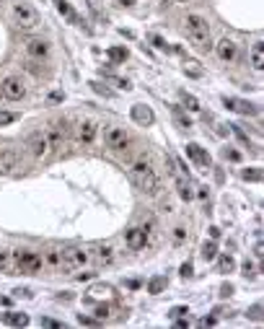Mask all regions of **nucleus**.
Here are the masks:
<instances>
[{"label": "nucleus", "mask_w": 264, "mask_h": 329, "mask_svg": "<svg viewBox=\"0 0 264 329\" xmlns=\"http://www.w3.org/2000/svg\"><path fill=\"white\" fill-rule=\"evenodd\" d=\"M130 179H132V184H135V187L143 189V192H148V195H156L158 187H161V181H158V177H156V171L150 169V156H148V153H140V156L132 161Z\"/></svg>", "instance_id": "f257e3e1"}, {"label": "nucleus", "mask_w": 264, "mask_h": 329, "mask_svg": "<svg viewBox=\"0 0 264 329\" xmlns=\"http://www.w3.org/2000/svg\"><path fill=\"white\" fill-rule=\"evenodd\" d=\"M184 29H187L189 42H192L199 52H207V50L213 47V44H210V26H207V21H205L202 16L189 13L184 18Z\"/></svg>", "instance_id": "f03ea898"}, {"label": "nucleus", "mask_w": 264, "mask_h": 329, "mask_svg": "<svg viewBox=\"0 0 264 329\" xmlns=\"http://www.w3.org/2000/svg\"><path fill=\"white\" fill-rule=\"evenodd\" d=\"M11 13H13V21L18 29L24 31H31L39 26V13H36V8H31L29 3H24V0H18V3L11 5Z\"/></svg>", "instance_id": "7ed1b4c3"}, {"label": "nucleus", "mask_w": 264, "mask_h": 329, "mask_svg": "<svg viewBox=\"0 0 264 329\" xmlns=\"http://www.w3.org/2000/svg\"><path fill=\"white\" fill-rule=\"evenodd\" d=\"M13 270H21V272H42L44 267V262L42 257L36 252H29V249H24V252H16V257H13Z\"/></svg>", "instance_id": "20e7f679"}, {"label": "nucleus", "mask_w": 264, "mask_h": 329, "mask_svg": "<svg viewBox=\"0 0 264 329\" xmlns=\"http://www.w3.org/2000/svg\"><path fill=\"white\" fill-rule=\"evenodd\" d=\"M0 88H3V96L11 99V101H21V99L26 96V83H24L21 76H8V78H3Z\"/></svg>", "instance_id": "39448f33"}, {"label": "nucleus", "mask_w": 264, "mask_h": 329, "mask_svg": "<svg viewBox=\"0 0 264 329\" xmlns=\"http://www.w3.org/2000/svg\"><path fill=\"white\" fill-rule=\"evenodd\" d=\"M86 262H88V254L83 249L70 246V249H62L60 252V267L62 270H78V267H83Z\"/></svg>", "instance_id": "423d86ee"}, {"label": "nucleus", "mask_w": 264, "mask_h": 329, "mask_svg": "<svg viewBox=\"0 0 264 329\" xmlns=\"http://www.w3.org/2000/svg\"><path fill=\"white\" fill-rule=\"evenodd\" d=\"M104 143H106V148H112V151H122V148H127V143H130V135H127L124 127H106Z\"/></svg>", "instance_id": "0eeeda50"}, {"label": "nucleus", "mask_w": 264, "mask_h": 329, "mask_svg": "<svg viewBox=\"0 0 264 329\" xmlns=\"http://www.w3.org/2000/svg\"><path fill=\"white\" fill-rule=\"evenodd\" d=\"M29 151H31V156L34 158H47L49 153H52V145H49V140H47V135L44 132H34L31 138H29Z\"/></svg>", "instance_id": "6e6552de"}, {"label": "nucleus", "mask_w": 264, "mask_h": 329, "mask_svg": "<svg viewBox=\"0 0 264 329\" xmlns=\"http://www.w3.org/2000/svg\"><path fill=\"white\" fill-rule=\"evenodd\" d=\"M16 169H21V156L16 148H3L0 151V174H13Z\"/></svg>", "instance_id": "1a4fd4ad"}, {"label": "nucleus", "mask_w": 264, "mask_h": 329, "mask_svg": "<svg viewBox=\"0 0 264 329\" xmlns=\"http://www.w3.org/2000/svg\"><path fill=\"white\" fill-rule=\"evenodd\" d=\"M96 132H98V127H96L94 120H83V122H78V127H75V138H78V143H83V145L94 143Z\"/></svg>", "instance_id": "9d476101"}, {"label": "nucleus", "mask_w": 264, "mask_h": 329, "mask_svg": "<svg viewBox=\"0 0 264 329\" xmlns=\"http://www.w3.org/2000/svg\"><path fill=\"white\" fill-rule=\"evenodd\" d=\"M215 52H217V57H220L223 62H233L236 57H239V44L225 36V39H220L215 44Z\"/></svg>", "instance_id": "9b49d317"}, {"label": "nucleus", "mask_w": 264, "mask_h": 329, "mask_svg": "<svg viewBox=\"0 0 264 329\" xmlns=\"http://www.w3.org/2000/svg\"><path fill=\"white\" fill-rule=\"evenodd\" d=\"M223 101H225V106H228L231 112H239V114H246V117H254V114H259L257 104H251V101H243V99H233V96H225Z\"/></svg>", "instance_id": "f8f14e48"}, {"label": "nucleus", "mask_w": 264, "mask_h": 329, "mask_svg": "<svg viewBox=\"0 0 264 329\" xmlns=\"http://www.w3.org/2000/svg\"><path fill=\"white\" fill-rule=\"evenodd\" d=\"M47 140H49V145H52V151L54 148H60L62 145V140H65V135H68V130H65V122H52L49 127H47Z\"/></svg>", "instance_id": "ddd939ff"}, {"label": "nucleus", "mask_w": 264, "mask_h": 329, "mask_svg": "<svg viewBox=\"0 0 264 329\" xmlns=\"http://www.w3.org/2000/svg\"><path fill=\"white\" fill-rule=\"evenodd\" d=\"M187 156L192 158L197 166H202V169L210 166V153H207L205 148H199L197 143H189V145H187Z\"/></svg>", "instance_id": "4468645a"}, {"label": "nucleus", "mask_w": 264, "mask_h": 329, "mask_svg": "<svg viewBox=\"0 0 264 329\" xmlns=\"http://www.w3.org/2000/svg\"><path fill=\"white\" fill-rule=\"evenodd\" d=\"M124 241H127V246H130V249H143L145 244H148V236H145V231L143 228H130V231L124 233Z\"/></svg>", "instance_id": "2eb2a0df"}, {"label": "nucleus", "mask_w": 264, "mask_h": 329, "mask_svg": "<svg viewBox=\"0 0 264 329\" xmlns=\"http://www.w3.org/2000/svg\"><path fill=\"white\" fill-rule=\"evenodd\" d=\"M26 52H29V57H36V60H42V57H47V52H49V44L44 42V39H29V42H26Z\"/></svg>", "instance_id": "dca6fc26"}, {"label": "nucleus", "mask_w": 264, "mask_h": 329, "mask_svg": "<svg viewBox=\"0 0 264 329\" xmlns=\"http://www.w3.org/2000/svg\"><path fill=\"white\" fill-rule=\"evenodd\" d=\"M132 120L138 122V125H153V120H156V117H153V112L148 106H143V104H135L132 106Z\"/></svg>", "instance_id": "f3484780"}, {"label": "nucleus", "mask_w": 264, "mask_h": 329, "mask_svg": "<svg viewBox=\"0 0 264 329\" xmlns=\"http://www.w3.org/2000/svg\"><path fill=\"white\" fill-rule=\"evenodd\" d=\"M94 259H96L98 264H112V262H114V246H112V244H101V246L94 252Z\"/></svg>", "instance_id": "a211bd4d"}, {"label": "nucleus", "mask_w": 264, "mask_h": 329, "mask_svg": "<svg viewBox=\"0 0 264 329\" xmlns=\"http://www.w3.org/2000/svg\"><path fill=\"white\" fill-rule=\"evenodd\" d=\"M251 68L254 70L264 68V44L262 42H257V44H254V50H251Z\"/></svg>", "instance_id": "6ab92c4d"}, {"label": "nucleus", "mask_w": 264, "mask_h": 329, "mask_svg": "<svg viewBox=\"0 0 264 329\" xmlns=\"http://www.w3.org/2000/svg\"><path fill=\"white\" fill-rule=\"evenodd\" d=\"M3 322L11 324V327H26V324H29V316L18 314V311H8V314H3Z\"/></svg>", "instance_id": "aec40b11"}, {"label": "nucleus", "mask_w": 264, "mask_h": 329, "mask_svg": "<svg viewBox=\"0 0 264 329\" xmlns=\"http://www.w3.org/2000/svg\"><path fill=\"white\" fill-rule=\"evenodd\" d=\"M176 189H179V197H181V200H187V202L194 197L192 187H189V179H184V177H176Z\"/></svg>", "instance_id": "412c9836"}, {"label": "nucleus", "mask_w": 264, "mask_h": 329, "mask_svg": "<svg viewBox=\"0 0 264 329\" xmlns=\"http://www.w3.org/2000/svg\"><path fill=\"white\" fill-rule=\"evenodd\" d=\"M54 5H57V11H60L62 16H65L68 21H72V24H78V21H80V18L75 16V11L70 8V3H68V0H54Z\"/></svg>", "instance_id": "4be33fe9"}, {"label": "nucleus", "mask_w": 264, "mask_h": 329, "mask_svg": "<svg viewBox=\"0 0 264 329\" xmlns=\"http://www.w3.org/2000/svg\"><path fill=\"white\" fill-rule=\"evenodd\" d=\"M199 257H202L205 262H213V259L217 257V244H215V239L202 244V252H199Z\"/></svg>", "instance_id": "5701e85b"}, {"label": "nucleus", "mask_w": 264, "mask_h": 329, "mask_svg": "<svg viewBox=\"0 0 264 329\" xmlns=\"http://www.w3.org/2000/svg\"><path fill=\"white\" fill-rule=\"evenodd\" d=\"M44 264H49L52 270H60V249H47V254H44Z\"/></svg>", "instance_id": "b1692460"}, {"label": "nucleus", "mask_w": 264, "mask_h": 329, "mask_svg": "<svg viewBox=\"0 0 264 329\" xmlns=\"http://www.w3.org/2000/svg\"><path fill=\"white\" fill-rule=\"evenodd\" d=\"M0 270H3V272H11L13 270V252L0 249Z\"/></svg>", "instance_id": "393cba45"}, {"label": "nucleus", "mask_w": 264, "mask_h": 329, "mask_svg": "<svg viewBox=\"0 0 264 329\" xmlns=\"http://www.w3.org/2000/svg\"><path fill=\"white\" fill-rule=\"evenodd\" d=\"M181 104H184L187 109H189V112H199V109H202V106H199V101H197V99L192 96V94H187V91H181Z\"/></svg>", "instance_id": "a878e982"}, {"label": "nucleus", "mask_w": 264, "mask_h": 329, "mask_svg": "<svg viewBox=\"0 0 264 329\" xmlns=\"http://www.w3.org/2000/svg\"><path fill=\"white\" fill-rule=\"evenodd\" d=\"M217 270L220 272H233L236 270V259L231 257V254H223V257L217 259Z\"/></svg>", "instance_id": "bb28decb"}, {"label": "nucleus", "mask_w": 264, "mask_h": 329, "mask_svg": "<svg viewBox=\"0 0 264 329\" xmlns=\"http://www.w3.org/2000/svg\"><path fill=\"white\" fill-rule=\"evenodd\" d=\"M174 122L181 127V130H189V127H192V122H189V117H187L184 112H181L179 106H174Z\"/></svg>", "instance_id": "cd10ccee"}, {"label": "nucleus", "mask_w": 264, "mask_h": 329, "mask_svg": "<svg viewBox=\"0 0 264 329\" xmlns=\"http://www.w3.org/2000/svg\"><path fill=\"white\" fill-rule=\"evenodd\" d=\"M106 54H109V60H112V62H124V60H127V54H130V52H127L124 47H112V50H109Z\"/></svg>", "instance_id": "c85d7f7f"}, {"label": "nucleus", "mask_w": 264, "mask_h": 329, "mask_svg": "<svg viewBox=\"0 0 264 329\" xmlns=\"http://www.w3.org/2000/svg\"><path fill=\"white\" fill-rule=\"evenodd\" d=\"M184 73H187V76H192V78H202V76H205V73H202V68H199L197 62H192V60H189V62H184Z\"/></svg>", "instance_id": "c756f323"}, {"label": "nucleus", "mask_w": 264, "mask_h": 329, "mask_svg": "<svg viewBox=\"0 0 264 329\" xmlns=\"http://www.w3.org/2000/svg\"><path fill=\"white\" fill-rule=\"evenodd\" d=\"M112 293H114V288L106 285V282H98V285L91 288V296H112Z\"/></svg>", "instance_id": "7c9ffc66"}, {"label": "nucleus", "mask_w": 264, "mask_h": 329, "mask_svg": "<svg viewBox=\"0 0 264 329\" xmlns=\"http://www.w3.org/2000/svg\"><path fill=\"white\" fill-rule=\"evenodd\" d=\"M163 288H166V278H153L148 282V290L150 293H163Z\"/></svg>", "instance_id": "2f4dec72"}, {"label": "nucleus", "mask_w": 264, "mask_h": 329, "mask_svg": "<svg viewBox=\"0 0 264 329\" xmlns=\"http://www.w3.org/2000/svg\"><path fill=\"white\" fill-rule=\"evenodd\" d=\"M241 177L246 179V181H262V171L259 169H243Z\"/></svg>", "instance_id": "473e14b6"}, {"label": "nucleus", "mask_w": 264, "mask_h": 329, "mask_svg": "<svg viewBox=\"0 0 264 329\" xmlns=\"http://www.w3.org/2000/svg\"><path fill=\"white\" fill-rule=\"evenodd\" d=\"M18 120V114L16 112H0V127H5V125H11Z\"/></svg>", "instance_id": "72a5a7b5"}, {"label": "nucleus", "mask_w": 264, "mask_h": 329, "mask_svg": "<svg viewBox=\"0 0 264 329\" xmlns=\"http://www.w3.org/2000/svg\"><path fill=\"white\" fill-rule=\"evenodd\" d=\"M223 158H225V161H236V163H239V161H241V153H239V151H233V148H223Z\"/></svg>", "instance_id": "f704fd0d"}, {"label": "nucleus", "mask_w": 264, "mask_h": 329, "mask_svg": "<svg viewBox=\"0 0 264 329\" xmlns=\"http://www.w3.org/2000/svg\"><path fill=\"white\" fill-rule=\"evenodd\" d=\"M187 314H189V308H187V306H174V308L168 311L171 319H179V316H187Z\"/></svg>", "instance_id": "c9c22d12"}, {"label": "nucleus", "mask_w": 264, "mask_h": 329, "mask_svg": "<svg viewBox=\"0 0 264 329\" xmlns=\"http://www.w3.org/2000/svg\"><path fill=\"white\" fill-rule=\"evenodd\" d=\"M249 319H254V322H262V304H254L249 308Z\"/></svg>", "instance_id": "e433bc0d"}, {"label": "nucleus", "mask_w": 264, "mask_h": 329, "mask_svg": "<svg viewBox=\"0 0 264 329\" xmlns=\"http://www.w3.org/2000/svg\"><path fill=\"white\" fill-rule=\"evenodd\" d=\"M179 272H181V278H184V280H187V278H192V275H194L192 262H184V264H181V270H179Z\"/></svg>", "instance_id": "4c0bfd02"}, {"label": "nucleus", "mask_w": 264, "mask_h": 329, "mask_svg": "<svg viewBox=\"0 0 264 329\" xmlns=\"http://www.w3.org/2000/svg\"><path fill=\"white\" fill-rule=\"evenodd\" d=\"M166 174L168 177H176V161L171 156H166Z\"/></svg>", "instance_id": "58836bf2"}, {"label": "nucleus", "mask_w": 264, "mask_h": 329, "mask_svg": "<svg viewBox=\"0 0 264 329\" xmlns=\"http://www.w3.org/2000/svg\"><path fill=\"white\" fill-rule=\"evenodd\" d=\"M109 311H112V308H109V306H96V319H98V322H101V319H106L109 316Z\"/></svg>", "instance_id": "ea45409f"}, {"label": "nucleus", "mask_w": 264, "mask_h": 329, "mask_svg": "<svg viewBox=\"0 0 264 329\" xmlns=\"http://www.w3.org/2000/svg\"><path fill=\"white\" fill-rule=\"evenodd\" d=\"M91 86H94V91H96V94H104V96H112V91H109L106 86H101V83H96V80H94V83H91Z\"/></svg>", "instance_id": "a19ab883"}, {"label": "nucleus", "mask_w": 264, "mask_h": 329, "mask_svg": "<svg viewBox=\"0 0 264 329\" xmlns=\"http://www.w3.org/2000/svg\"><path fill=\"white\" fill-rule=\"evenodd\" d=\"M184 239H187V231H184V228H174V241L181 244Z\"/></svg>", "instance_id": "79ce46f5"}, {"label": "nucleus", "mask_w": 264, "mask_h": 329, "mask_svg": "<svg viewBox=\"0 0 264 329\" xmlns=\"http://www.w3.org/2000/svg\"><path fill=\"white\" fill-rule=\"evenodd\" d=\"M150 42H153V44H156V47H158V50H168V47H166V42H163V39H161V36H158V34H153V36H150Z\"/></svg>", "instance_id": "37998d69"}, {"label": "nucleus", "mask_w": 264, "mask_h": 329, "mask_svg": "<svg viewBox=\"0 0 264 329\" xmlns=\"http://www.w3.org/2000/svg\"><path fill=\"white\" fill-rule=\"evenodd\" d=\"M78 322L83 324V327H94V324H98V319H91V316H78Z\"/></svg>", "instance_id": "c03bdc74"}, {"label": "nucleus", "mask_w": 264, "mask_h": 329, "mask_svg": "<svg viewBox=\"0 0 264 329\" xmlns=\"http://www.w3.org/2000/svg\"><path fill=\"white\" fill-rule=\"evenodd\" d=\"M217 324V319L215 316H205V319H199V327H215Z\"/></svg>", "instance_id": "a18cd8bd"}, {"label": "nucleus", "mask_w": 264, "mask_h": 329, "mask_svg": "<svg viewBox=\"0 0 264 329\" xmlns=\"http://www.w3.org/2000/svg\"><path fill=\"white\" fill-rule=\"evenodd\" d=\"M243 275H246V278H254V275H257V272H254V264H251V262H243Z\"/></svg>", "instance_id": "49530a36"}, {"label": "nucleus", "mask_w": 264, "mask_h": 329, "mask_svg": "<svg viewBox=\"0 0 264 329\" xmlns=\"http://www.w3.org/2000/svg\"><path fill=\"white\" fill-rule=\"evenodd\" d=\"M231 127H233V132L239 135V140H241V143H249V138H246V135H243V130H241L239 125H231Z\"/></svg>", "instance_id": "de8ad7c7"}, {"label": "nucleus", "mask_w": 264, "mask_h": 329, "mask_svg": "<svg viewBox=\"0 0 264 329\" xmlns=\"http://www.w3.org/2000/svg\"><path fill=\"white\" fill-rule=\"evenodd\" d=\"M254 254H257V259L264 257V246H262V241H257V246H254Z\"/></svg>", "instance_id": "09e8293b"}, {"label": "nucleus", "mask_w": 264, "mask_h": 329, "mask_svg": "<svg viewBox=\"0 0 264 329\" xmlns=\"http://www.w3.org/2000/svg\"><path fill=\"white\" fill-rule=\"evenodd\" d=\"M42 324H44V327H54V329H62V324H60V322H52V319H42Z\"/></svg>", "instance_id": "8fccbe9b"}, {"label": "nucleus", "mask_w": 264, "mask_h": 329, "mask_svg": "<svg viewBox=\"0 0 264 329\" xmlns=\"http://www.w3.org/2000/svg\"><path fill=\"white\" fill-rule=\"evenodd\" d=\"M231 293H233V285H223V288H220V296H223V298H228Z\"/></svg>", "instance_id": "3c124183"}, {"label": "nucleus", "mask_w": 264, "mask_h": 329, "mask_svg": "<svg viewBox=\"0 0 264 329\" xmlns=\"http://www.w3.org/2000/svg\"><path fill=\"white\" fill-rule=\"evenodd\" d=\"M112 80H114V83H117V86H120V88H124V91H127V88H130V83H127V80H122V78H112Z\"/></svg>", "instance_id": "603ef678"}, {"label": "nucleus", "mask_w": 264, "mask_h": 329, "mask_svg": "<svg viewBox=\"0 0 264 329\" xmlns=\"http://www.w3.org/2000/svg\"><path fill=\"white\" fill-rule=\"evenodd\" d=\"M161 207H163V210H166V213H171V210H174V205H171V202H168V200H163V202H161Z\"/></svg>", "instance_id": "864d4df0"}, {"label": "nucleus", "mask_w": 264, "mask_h": 329, "mask_svg": "<svg viewBox=\"0 0 264 329\" xmlns=\"http://www.w3.org/2000/svg\"><path fill=\"white\" fill-rule=\"evenodd\" d=\"M91 278H94V272H83V275H78L80 282H83V280H91Z\"/></svg>", "instance_id": "5fc2aeb1"}, {"label": "nucleus", "mask_w": 264, "mask_h": 329, "mask_svg": "<svg viewBox=\"0 0 264 329\" xmlns=\"http://www.w3.org/2000/svg\"><path fill=\"white\" fill-rule=\"evenodd\" d=\"M210 236H213V239H217V236H220V228L213 226V228H210Z\"/></svg>", "instance_id": "6e6d98bb"}, {"label": "nucleus", "mask_w": 264, "mask_h": 329, "mask_svg": "<svg viewBox=\"0 0 264 329\" xmlns=\"http://www.w3.org/2000/svg\"><path fill=\"white\" fill-rule=\"evenodd\" d=\"M122 5H132V3H138V0H120Z\"/></svg>", "instance_id": "4d7b16f0"}, {"label": "nucleus", "mask_w": 264, "mask_h": 329, "mask_svg": "<svg viewBox=\"0 0 264 329\" xmlns=\"http://www.w3.org/2000/svg\"><path fill=\"white\" fill-rule=\"evenodd\" d=\"M176 3H187V0H176Z\"/></svg>", "instance_id": "13d9d810"}, {"label": "nucleus", "mask_w": 264, "mask_h": 329, "mask_svg": "<svg viewBox=\"0 0 264 329\" xmlns=\"http://www.w3.org/2000/svg\"><path fill=\"white\" fill-rule=\"evenodd\" d=\"M166 3H168V0H166Z\"/></svg>", "instance_id": "bf43d9fd"}]
</instances>
